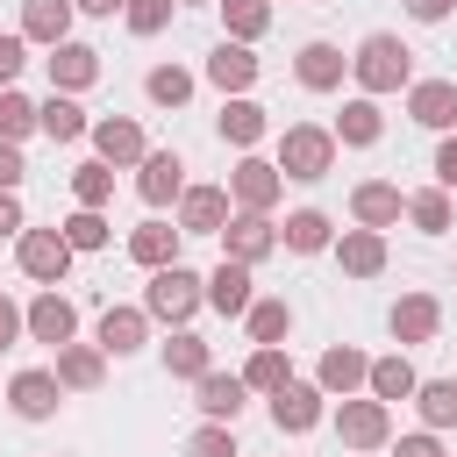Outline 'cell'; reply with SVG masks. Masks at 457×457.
I'll return each instance as SVG.
<instances>
[{
    "instance_id": "cell-1",
    "label": "cell",
    "mask_w": 457,
    "mask_h": 457,
    "mask_svg": "<svg viewBox=\"0 0 457 457\" xmlns=\"http://www.w3.org/2000/svg\"><path fill=\"white\" fill-rule=\"evenodd\" d=\"M350 71H357L364 93H393V86H407V43L400 36H364L357 57H350Z\"/></svg>"
},
{
    "instance_id": "cell-2",
    "label": "cell",
    "mask_w": 457,
    "mask_h": 457,
    "mask_svg": "<svg viewBox=\"0 0 457 457\" xmlns=\"http://www.w3.org/2000/svg\"><path fill=\"white\" fill-rule=\"evenodd\" d=\"M200 300H207V278H200V271H186V264H164V271L150 278V300H143V307H150L157 321H186Z\"/></svg>"
},
{
    "instance_id": "cell-3",
    "label": "cell",
    "mask_w": 457,
    "mask_h": 457,
    "mask_svg": "<svg viewBox=\"0 0 457 457\" xmlns=\"http://www.w3.org/2000/svg\"><path fill=\"white\" fill-rule=\"evenodd\" d=\"M336 164V136L328 129H286V143H278V171L286 179H321Z\"/></svg>"
},
{
    "instance_id": "cell-4",
    "label": "cell",
    "mask_w": 457,
    "mask_h": 457,
    "mask_svg": "<svg viewBox=\"0 0 457 457\" xmlns=\"http://www.w3.org/2000/svg\"><path fill=\"white\" fill-rule=\"evenodd\" d=\"M21 271L43 278V286H57V278L71 271V243H64V228H21Z\"/></svg>"
},
{
    "instance_id": "cell-5",
    "label": "cell",
    "mask_w": 457,
    "mask_h": 457,
    "mask_svg": "<svg viewBox=\"0 0 457 457\" xmlns=\"http://www.w3.org/2000/svg\"><path fill=\"white\" fill-rule=\"evenodd\" d=\"M336 428H343L350 450H378L393 421H386V400H343V407H336Z\"/></svg>"
},
{
    "instance_id": "cell-6",
    "label": "cell",
    "mask_w": 457,
    "mask_h": 457,
    "mask_svg": "<svg viewBox=\"0 0 457 457\" xmlns=\"http://www.w3.org/2000/svg\"><path fill=\"white\" fill-rule=\"evenodd\" d=\"M278 186H286V179H278V164H264V157H243L236 179H228V193L243 200V214H264V207L278 200Z\"/></svg>"
},
{
    "instance_id": "cell-7",
    "label": "cell",
    "mask_w": 457,
    "mask_h": 457,
    "mask_svg": "<svg viewBox=\"0 0 457 457\" xmlns=\"http://www.w3.org/2000/svg\"><path fill=\"white\" fill-rule=\"evenodd\" d=\"M7 400H14V414H21V421H43V414H57L64 386H57V371H21V378L7 386Z\"/></svg>"
},
{
    "instance_id": "cell-8",
    "label": "cell",
    "mask_w": 457,
    "mask_h": 457,
    "mask_svg": "<svg viewBox=\"0 0 457 457\" xmlns=\"http://www.w3.org/2000/svg\"><path fill=\"white\" fill-rule=\"evenodd\" d=\"M71 328H79L71 300H57V293H36V300H29V336H36V343H57V350H64Z\"/></svg>"
},
{
    "instance_id": "cell-9",
    "label": "cell",
    "mask_w": 457,
    "mask_h": 457,
    "mask_svg": "<svg viewBox=\"0 0 457 457\" xmlns=\"http://www.w3.org/2000/svg\"><path fill=\"white\" fill-rule=\"evenodd\" d=\"M271 421H278V428H293V436H300V428H314V421H321V386H293V378H286V386L271 393Z\"/></svg>"
},
{
    "instance_id": "cell-10",
    "label": "cell",
    "mask_w": 457,
    "mask_h": 457,
    "mask_svg": "<svg viewBox=\"0 0 457 457\" xmlns=\"http://www.w3.org/2000/svg\"><path fill=\"white\" fill-rule=\"evenodd\" d=\"M407 114H414L421 129H450V121H457V86H450V79H421V86L407 93Z\"/></svg>"
},
{
    "instance_id": "cell-11",
    "label": "cell",
    "mask_w": 457,
    "mask_h": 457,
    "mask_svg": "<svg viewBox=\"0 0 457 457\" xmlns=\"http://www.w3.org/2000/svg\"><path fill=\"white\" fill-rule=\"evenodd\" d=\"M93 79H100V50H86V43H57V50H50V86L79 93V86H93Z\"/></svg>"
},
{
    "instance_id": "cell-12",
    "label": "cell",
    "mask_w": 457,
    "mask_h": 457,
    "mask_svg": "<svg viewBox=\"0 0 457 457\" xmlns=\"http://www.w3.org/2000/svg\"><path fill=\"white\" fill-rule=\"evenodd\" d=\"M221 243H228V257H236V264H257V257L278 243V228H271L264 214H236V221L221 228Z\"/></svg>"
},
{
    "instance_id": "cell-13",
    "label": "cell",
    "mask_w": 457,
    "mask_h": 457,
    "mask_svg": "<svg viewBox=\"0 0 457 457\" xmlns=\"http://www.w3.org/2000/svg\"><path fill=\"white\" fill-rule=\"evenodd\" d=\"M207 300H214L221 314H250V264L221 257V264L207 271Z\"/></svg>"
},
{
    "instance_id": "cell-14",
    "label": "cell",
    "mask_w": 457,
    "mask_h": 457,
    "mask_svg": "<svg viewBox=\"0 0 457 457\" xmlns=\"http://www.w3.org/2000/svg\"><path fill=\"white\" fill-rule=\"evenodd\" d=\"M207 79H214L221 93H243V86L257 79V57H250V43H214V57H207Z\"/></svg>"
},
{
    "instance_id": "cell-15",
    "label": "cell",
    "mask_w": 457,
    "mask_h": 457,
    "mask_svg": "<svg viewBox=\"0 0 457 457\" xmlns=\"http://www.w3.org/2000/svg\"><path fill=\"white\" fill-rule=\"evenodd\" d=\"M93 143H100V164H143V129L136 121H93Z\"/></svg>"
},
{
    "instance_id": "cell-16",
    "label": "cell",
    "mask_w": 457,
    "mask_h": 457,
    "mask_svg": "<svg viewBox=\"0 0 457 457\" xmlns=\"http://www.w3.org/2000/svg\"><path fill=\"white\" fill-rule=\"evenodd\" d=\"M179 171H186V164H179L171 150H150V157H143V171H136V193H143L150 207H164V200H171V193L186 186Z\"/></svg>"
},
{
    "instance_id": "cell-17",
    "label": "cell",
    "mask_w": 457,
    "mask_h": 457,
    "mask_svg": "<svg viewBox=\"0 0 457 457\" xmlns=\"http://www.w3.org/2000/svg\"><path fill=\"white\" fill-rule=\"evenodd\" d=\"M179 221H186V236H214V228L228 221V193H214V186H193V193L179 200Z\"/></svg>"
},
{
    "instance_id": "cell-18",
    "label": "cell",
    "mask_w": 457,
    "mask_h": 457,
    "mask_svg": "<svg viewBox=\"0 0 457 457\" xmlns=\"http://www.w3.org/2000/svg\"><path fill=\"white\" fill-rule=\"evenodd\" d=\"M357 386H371V357H357L350 343L328 350V357H321V393H343V400H350Z\"/></svg>"
},
{
    "instance_id": "cell-19",
    "label": "cell",
    "mask_w": 457,
    "mask_h": 457,
    "mask_svg": "<svg viewBox=\"0 0 457 457\" xmlns=\"http://www.w3.org/2000/svg\"><path fill=\"white\" fill-rule=\"evenodd\" d=\"M21 36H36V43H71V0H29V14H21Z\"/></svg>"
},
{
    "instance_id": "cell-20",
    "label": "cell",
    "mask_w": 457,
    "mask_h": 457,
    "mask_svg": "<svg viewBox=\"0 0 457 457\" xmlns=\"http://www.w3.org/2000/svg\"><path fill=\"white\" fill-rule=\"evenodd\" d=\"M129 257H136V264H150V271L179 264V228H164V221H143V228L129 236Z\"/></svg>"
},
{
    "instance_id": "cell-21",
    "label": "cell",
    "mask_w": 457,
    "mask_h": 457,
    "mask_svg": "<svg viewBox=\"0 0 457 457\" xmlns=\"http://www.w3.org/2000/svg\"><path fill=\"white\" fill-rule=\"evenodd\" d=\"M350 207H357V221H364V228H386V221H400V207H407V200H400L386 179H371V186H357V193H350Z\"/></svg>"
},
{
    "instance_id": "cell-22",
    "label": "cell",
    "mask_w": 457,
    "mask_h": 457,
    "mask_svg": "<svg viewBox=\"0 0 457 457\" xmlns=\"http://www.w3.org/2000/svg\"><path fill=\"white\" fill-rule=\"evenodd\" d=\"M100 350H114V357L143 350V307H107L100 314Z\"/></svg>"
},
{
    "instance_id": "cell-23",
    "label": "cell",
    "mask_w": 457,
    "mask_h": 457,
    "mask_svg": "<svg viewBox=\"0 0 457 457\" xmlns=\"http://www.w3.org/2000/svg\"><path fill=\"white\" fill-rule=\"evenodd\" d=\"M300 86H314V93L343 86V50H336V43H307V50H300Z\"/></svg>"
},
{
    "instance_id": "cell-24",
    "label": "cell",
    "mask_w": 457,
    "mask_h": 457,
    "mask_svg": "<svg viewBox=\"0 0 457 457\" xmlns=\"http://www.w3.org/2000/svg\"><path fill=\"white\" fill-rule=\"evenodd\" d=\"M343 271H357V278L386 271V236H378V228H350V236H343Z\"/></svg>"
},
{
    "instance_id": "cell-25",
    "label": "cell",
    "mask_w": 457,
    "mask_h": 457,
    "mask_svg": "<svg viewBox=\"0 0 457 457\" xmlns=\"http://www.w3.org/2000/svg\"><path fill=\"white\" fill-rule=\"evenodd\" d=\"M393 336H400V343H428V336H436V300H428V293H407V300L393 307Z\"/></svg>"
},
{
    "instance_id": "cell-26",
    "label": "cell",
    "mask_w": 457,
    "mask_h": 457,
    "mask_svg": "<svg viewBox=\"0 0 457 457\" xmlns=\"http://www.w3.org/2000/svg\"><path fill=\"white\" fill-rule=\"evenodd\" d=\"M100 371H107V364H100V350H86V343H64V350H57V386L93 393V386H100Z\"/></svg>"
},
{
    "instance_id": "cell-27",
    "label": "cell",
    "mask_w": 457,
    "mask_h": 457,
    "mask_svg": "<svg viewBox=\"0 0 457 457\" xmlns=\"http://www.w3.org/2000/svg\"><path fill=\"white\" fill-rule=\"evenodd\" d=\"M414 386H421V378H414L407 357H378V364H371V400H414Z\"/></svg>"
},
{
    "instance_id": "cell-28",
    "label": "cell",
    "mask_w": 457,
    "mask_h": 457,
    "mask_svg": "<svg viewBox=\"0 0 457 457\" xmlns=\"http://www.w3.org/2000/svg\"><path fill=\"white\" fill-rule=\"evenodd\" d=\"M236 407H243V378L207 371V378H200V414H207V421H236Z\"/></svg>"
},
{
    "instance_id": "cell-29",
    "label": "cell",
    "mask_w": 457,
    "mask_h": 457,
    "mask_svg": "<svg viewBox=\"0 0 457 457\" xmlns=\"http://www.w3.org/2000/svg\"><path fill=\"white\" fill-rule=\"evenodd\" d=\"M36 114H43L50 143H79V136H86V114H79V100H64V93H50V100H43Z\"/></svg>"
},
{
    "instance_id": "cell-30",
    "label": "cell",
    "mask_w": 457,
    "mask_h": 457,
    "mask_svg": "<svg viewBox=\"0 0 457 457\" xmlns=\"http://www.w3.org/2000/svg\"><path fill=\"white\" fill-rule=\"evenodd\" d=\"M414 400H421V421L428 428H450L457 421V378H428V386H414Z\"/></svg>"
},
{
    "instance_id": "cell-31",
    "label": "cell",
    "mask_w": 457,
    "mask_h": 457,
    "mask_svg": "<svg viewBox=\"0 0 457 457\" xmlns=\"http://www.w3.org/2000/svg\"><path fill=\"white\" fill-rule=\"evenodd\" d=\"M221 136L250 150V143L264 136V107H257V100H228V107H221Z\"/></svg>"
},
{
    "instance_id": "cell-32",
    "label": "cell",
    "mask_w": 457,
    "mask_h": 457,
    "mask_svg": "<svg viewBox=\"0 0 457 457\" xmlns=\"http://www.w3.org/2000/svg\"><path fill=\"white\" fill-rule=\"evenodd\" d=\"M143 86H150L157 107H186V100H193V71H179V64H157Z\"/></svg>"
},
{
    "instance_id": "cell-33",
    "label": "cell",
    "mask_w": 457,
    "mask_h": 457,
    "mask_svg": "<svg viewBox=\"0 0 457 457\" xmlns=\"http://www.w3.org/2000/svg\"><path fill=\"white\" fill-rule=\"evenodd\" d=\"M164 371H179V378H207V343H200V336H171V343H164Z\"/></svg>"
},
{
    "instance_id": "cell-34",
    "label": "cell",
    "mask_w": 457,
    "mask_h": 457,
    "mask_svg": "<svg viewBox=\"0 0 457 457\" xmlns=\"http://www.w3.org/2000/svg\"><path fill=\"white\" fill-rule=\"evenodd\" d=\"M293 371H286V350L278 343H257V357H250V371H243V386H264V393H278Z\"/></svg>"
},
{
    "instance_id": "cell-35",
    "label": "cell",
    "mask_w": 457,
    "mask_h": 457,
    "mask_svg": "<svg viewBox=\"0 0 457 457\" xmlns=\"http://www.w3.org/2000/svg\"><path fill=\"white\" fill-rule=\"evenodd\" d=\"M29 129H43L36 100H21V93H0V143H21Z\"/></svg>"
},
{
    "instance_id": "cell-36",
    "label": "cell",
    "mask_w": 457,
    "mask_h": 457,
    "mask_svg": "<svg viewBox=\"0 0 457 457\" xmlns=\"http://www.w3.org/2000/svg\"><path fill=\"white\" fill-rule=\"evenodd\" d=\"M221 14H228V36H236V43H250V36L271 29V7H264V0H221Z\"/></svg>"
},
{
    "instance_id": "cell-37",
    "label": "cell",
    "mask_w": 457,
    "mask_h": 457,
    "mask_svg": "<svg viewBox=\"0 0 457 457\" xmlns=\"http://www.w3.org/2000/svg\"><path fill=\"white\" fill-rule=\"evenodd\" d=\"M336 136H343V143H357V150H364V143H378V107H371V100H350V107H343V121H336Z\"/></svg>"
},
{
    "instance_id": "cell-38",
    "label": "cell",
    "mask_w": 457,
    "mask_h": 457,
    "mask_svg": "<svg viewBox=\"0 0 457 457\" xmlns=\"http://www.w3.org/2000/svg\"><path fill=\"white\" fill-rule=\"evenodd\" d=\"M71 193H79V207H100V200L114 193V164H100V157L79 164V171H71Z\"/></svg>"
},
{
    "instance_id": "cell-39",
    "label": "cell",
    "mask_w": 457,
    "mask_h": 457,
    "mask_svg": "<svg viewBox=\"0 0 457 457\" xmlns=\"http://www.w3.org/2000/svg\"><path fill=\"white\" fill-rule=\"evenodd\" d=\"M321 243H328V214H314V207L286 214V250H321Z\"/></svg>"
},
{
    "instance_id": "cell-40",
    "label": "cell",
    "mask_w": 457,
    "mask_h": 457,
    "mask_svg": "<svg viewBox=\"0 0 457 457\" xmlns=\"http://www.w3.org/2000/svg\"><path fill=\"white\" fill-rule=\"evenodd\" d=\"M286 328H293V307H286V300H257V307H250V336H257V343H278Z\"/></svg>"
},
{
    "instance_id": "cell-41",
    "label": "cell",
    "mask_w": 457,
    "mask_h": 457,
    "mask_svg": "<svg viewBox=\"0 0 457 457\" xmlns=\"http://www.w3.org/2000/svg\"><path fill=\"white\" fill-rule=\"evenodd\" d=\"M64 243H71V250H100V243H107V221H100V207H79V214L64 221Z\"/></svg>"
},
{
    "instance_id": "cell-42",
    "label": "cell",
    "mask_w": 457,
    "mask_h": 457,
    "mask_svg": "<svg viewBox=\"0 0 457 457\" xmlns=\"http://www.w3.org/2000/svg\"><path fill=\"white\" fill-rule=\"evenodd\" d=\"M407 214H414V228H428V236H443V228H450V200H443V193H414V200H407Z\"/></svg>"
},
{
    "instance_id": "cell-43",
    "label": "cell",
    "mask_w": 457,
    "mask_h": 457,
    "mask_svg": "<svg viewBox=\"0 0 457 457\" xmlns=\"http://www.w3.org/2000/svg\"><path fill=\"white\" fill-rule=\"evenodd\" d=\"M121 14H129V29H136V36H157V29L171 21V0H129Z\"/></svg>"
},
{
    "instance_id": "cell-44",
    "label": "cell",
    "mask_w": 457,
    "mask_h": 457,
    "mask_svg": "<svg viewBox=\"0 0 457 457\" xmlns=\"http://www.w3.org/2000/svg\"><path fill=\"white\" fill-rule=\"evenodd\" d=\"M186 457H236V443H228V428L214 421V428H200V436L186 443Z\"/></svg>"
},
{
    "instance_id": "cell-45",
    "label": "cell",
    "mask_w": 457,
    "mask_h": 457,
    "mask_svg": "<svg viewBox=\"0 0 457 457\" xmlns=\"http://www.w3.org/2000/svg\"><path fill=\"white\" fill-rule=\"evenodd\" d=\"M21 171H29V164H21V150H14V143H0V193H14V186H21Z\"/></svg>"
},
{
    "instance_id": "cell-46",
    "label": "cell",
    "mask_w": 457,
    "mask_h": 457,
    "mask_svg": "<svg viewBox=\"0 0 457 457\" xmlns=\"http://www.w3.org/2000/svg\"><path fill=\"white\" fill-rule=\"evenodd\" d=\"M436 179H443V186H457V136H443V143H436Z\"/></svg>"
},
{
    "instance_id": "cell-47",
    "label": "cell",
    "mask_w": 457,
    "mask_h": 457,
    "mask_svg": "<svg viewBox=\"0 0 457 457\" xmlns=\"http://www.w3.org/2000/svg\"><path fill=\"white\" fill-rule=\"evenodd\" d=\"M21 328H29V314H21V307H14V300H0V350H7V343H14V336H21Z\"/></svg>"
},
{
    "instance_id": "cell-48",
    "label": "cell",
    "mask_w": 457,
    "mask_h": 457,
    "mask_svg": "<svg viewBox=\"0 0 457 457\" xmlns=\"http://www.w3.org/2000/svg\"><path fill=\"white\" fill-rule=\"evenodd\" d=\"M21 71V36H0V86Z\"/></svg>"
},
{
    "instance_id": "cell-49",
    "label": "cell",
    "mask_w": 457,
    "mask_h": 457,
    "mask_svg": "<svg viewBox=\"0 0 457 457\" xmlns=\"http://www.w3.org/2000/svg\"><path fill=\"white\" fill-rule=\"evenodd\" d=\"M393 457H443V443H436V436H400Z\"/></svg>"
},
{
    "instance_id": "cell-50",
    "label": "cell",
    "mask_w": 457,
    "mask_h": 457,
    "mask_svg": "<svg viewBox=\"0 0 457 457\" xmlns=\"http://www.w3.org/2000/svg\"><path fill=\"white\" fill-rule=\"evenodd\" d=\"M450 7H457V0H407V14H414V21H443Z\"/></svg>"
},
{
    "instance_id": "cell-51",
    "label": "cell",
    "mask_w": 457,
    "mask_h": 457,
    "mask_svg": "<svg viewBox=\"0 0 457 457\" xmlns=\"http://www.w3.org/2000/svg\"><path fill=\"white\" fill-rule=\"evenodd\" d=\"M21 228V207H14V193H0V236H14Z\"/></svg>"
},
{
    "instance_id": "cell-52",
    "label": "cell",
    "mask_w": 457,
    "mask_h": 457,
    "mask_svg": "<svg viewBox=\"0 0 457 457\" xmlns=\"http://www.w3.org/2000/svg\"><path fill=\"white\" fill-rule=\"evenodd\" d=\"M71 7H86V14H114V7H129V0H71Z\"/></svg>"
}]
</instances>
